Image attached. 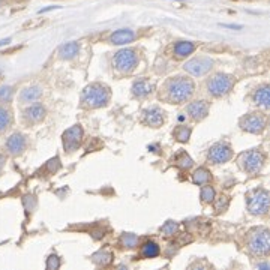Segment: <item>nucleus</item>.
I'll return each instance as SVG.
<instances>
[{"instance_id": "obj_1", "label": "nucleus", "mask_w": 270, "mask_h": 270, "mask_svg": "<svg viewBox=\"0 0 270 270\" xmlns=\"http://www.w3.org/2000/svg\"><path fill=\"white\" fill-rule=\"evenodd\" d=\"M195 93V84L186 75H174L167 78V81L162 84L161 98L168 104H185Z\"/></svg>"}, {"instance_id": "obj_2", "label": "nucleus", "mask_w": 270, "mask_h": 270, "mask_svg": "<svg viewBox=\"0 0 270 270\" xmlns=\"http://www.w3.org/2000/svg\"><path fill=\"white\" fill-rule=\"evenodd\" d=\"M111 90L107 84L102 83H92L89 84L81 95L83 105L87 108H102L110 102Z\"/></svg>"}, {"instance_id": "obj_3", "label": "nucleus", "mask_w": 270, "mask_h": 270, "mask_svg": "<svg viewBox=\"0 0 270 270\" xmlns=\"http://www.w3.org/2000/svg\"><path fill=\"white\" fill-rule=\"evenodd\" d=\"M236 84V78L225 72L213 74L207 81H206V90L212 98H222L233 90Z\"/></svg>"}, {"instance_id": "obj_4", "label": "nucleus", "mask_w": 270, "mask_h": 270, "mask_svg": "<svg viewBox=\"0 0 270 270\" xmlns=\"http://www.w3.org/2000/svg\"><path fill=\"white\" fill-rule=\"evenodd\" d=\"M248 249L254 255L266 257L270 251V233L266 227L252 228L248 233Z\"/></svg>"}, {"instance_id": "obj_5", "label": "nucleus", "mask_w": 270, "mask_h": 270, "mask_svg": "<svg viewBox=\"0 0 270 270\" xmlns=\"http://www.w3.org/2000/svg\"><path fill=\"white\" fill-rule=\"evenodd\" d=\"M140 62V54L134 48H123L116 53L113 59V66L120 74H131L135 71Z\"/></svg>"}, {"instance_id": "obj_6", "label": "nucleus", "mask_w": 270, "mask_h": 270, "mask_svg": "<svg viewBox=\"0 0 270 270\" xmlns=\"http://www.w3.org/2000/svg\"><path fill=\"white\" fill-rule=\"evenodd\" d=\"M246 206L251 215L264 216L269 212V192L263 188L254 189L246 195Z\"/></svg>"}, {"instance_id": "obj_7", "label": "nucleus", "mask_w": 270, "mask_h": 270, "mask_svg": "<svg viewBox=\"0 0 270 270\" xmlns=\"http://www.w3.org/2000/svg\"><path fill=\"white\" fill-rule=\"evenodd\" d=\"M266 164V153L261 149H252L243 152L239 156V165L243 171L249 174H257L263 170Z\"/></svg>"}, {"instance_id": "obj_8", "label": "nucleus", "mask_w": 270, "mask_h": 270, "mask_svg": "<svg viewBox=\"0 0 270 270\" xmlns=\"http://www.w3.org/2000/svg\"><path fill=\"white\" fill-rule=\"evenodd\" d=\"M266 125L267 117L264 113H260V111H252V113L242 116L239 120L240 129L249 134H261L266 129Z\"/></svg>"}, {"instance_id": "obj_9", "label": "nucleus", "mask_w": 270, "mask_h": 270, "mask_svg": "<svg viewBox=\"0 0 270 270\" xmlns=\"http://www.w3.org/2000/svg\"><path fill=\"white\" fill-rule=\"evenodd\" d=\"M213 65H215L213 59H210L207 56H198V57H192L191 60L185 62L183 69H185V72H188L192 77H203L212 71Z\"/></svg>"}, {"instance_id": "obj_10", "label": "nucleus", "mask_w": 270, "mask_h": 270, "mask_svg": "<svg viewBox=\"0 0 270 270\" xmlns=\"http://www.w3.org/2000/svg\"><path fill=\"white\" fill-rule=\"evenodd\" d=\"M84 137V131L81 128V125H74L69 129H66L62 135V143H63V149L68 153H72L78 150V147L81 146V141Z\"/></svg>"}, {"instance_id": "obj_11", "label": "nucleus", "mask_w": 270, "mask_h": 270, "mask_svg": "<svg viewBox=\"0 0 270 270\" xmlns=\"http://www.w3.org/2000/svg\"><path fill=\"white\" fill-rule=\"evenodd\" d=\"M233 156H234L233 147L228 143H224V141L216 143V144H213L207 152V159L213 164H225L231 161Z\"/></svg>"}, {"instance_id": "obj_12", "label": "nucleus", "mask_w": 270, "mask_h": 270, "mask_svg": "<svg viewBox=\"0 0 270 270\" xmlns=\"http://www.w3.org/2000/svg\"><path fill=\"white\" fill-rule=\"evenodd\" d=\"M27 147V138L21 132H15L9 135L5 141V150L11 156H20Z\"/></svg>"}, {"instance_id": "obj_13", "label": "nucleus", "mask_w": 270, "mask_h": 270, "mask_svg": "<svg viewBox=\"0 0 270 270\" xmlns=\"http://www.w3.org/2000/svg\"><path fill=\"white\" fill-rule=\"evenodd\" d=\"M210 104L207 101H192L186 105V114L192 122H201L209 116Z\"/></svg>"}, {"instance_id": "obj_14", "label": "nucleus", "mask_w": 270, "mask_h": 270, "mask_svg": "<svg viewBox=\"0 0 270 270\" xmlns=\"http://www.w3.org/2000/svg\"><path fill=\"white\" fill-rule=\"evenodd\" d=\"M47 116V110L42 104H29V107L24 110L23 117L27 123H39L45 119Z\"/></svg>"}, {"instance_id": "obj_15", "label": "nucleus", "mask_w": 270, "mask_h": 270, "mask_svg": "<svg viewBox=\"0 0 270 270\" xmlns=\"http://www.w3.org/2000/svg\"><path fill=\"white\" fill-rule=\"evenodd\" d=\"M143 114H144V120L143 122H144L147 126H152V128H159V126H162V123L165 122V113L159 107L147 108Z\"/></svg>"}, {"instance_id": "obj_16", "label": "nucleus", "mask_w": 270, "mask_h": 270, "mask_svg": "<svg viewBox=\"0 0 270 270\" xmlns=\"http://www.w3.org/2000/svg\"><path fill=\"white\" fill-rule=\"evenodd\" d=\"M195 48H197V44L192 41H177L173 45V54L176 59L183 60L192 54Z\"/></svg>"}, {"instance_id": "obj_17", "label": "nucleus", "mask_w": 270, "mask_h": 270, "mask_svg": "<svg viewBox=\"0 0 270 270\" xmlns=\"http://www.w3.org/2000/svg\"><path fill=\"white\" fill-rule=\"evenodd\" d=\"M42 96V87L41 86H27L20 92V104L27 105V104H33L36 101H39Z\"/></svg>"}, {"instance_id": "obj_18", "label": "nucleus", "mask_w": 270, "mask_h": 270, "mask_svg": "<svg viewBox=\"0 0 270 270\" xmlns=\"http://www.w3.org/2000/svg\"><path fill=\"white\" fill-rule=\"evenodd\" d=\"M153 89H155V84L150 80H147V78H140V80H137L132 84V95L135 98L141 99V98L149 96L153 92Z\"/></svg>"}, {"instance_id": "obj_19", "label": "nucleus", "mask_w": 270, "mask_h": 270, "mask_svg": "<svg viewBox=\"0 0 270 270\" xmlns=\"http://www.w3.org/2000/svg\"><path fill=\"white\" fill-rule=\"evenodd\" d=\"M135 39V32L131 29H119L116 30L114 33H111L108 42L113 44V45H125V44H129Z\"/></svg>"}, {"instance_id": "obj_20", "label": "nucleus", "mask_w": 270, "mask_h": 270, "mask_svg": "<svg viewBox=\"0 0 270 270\" xmlns=\"http://www.w3.org/2000/svg\"><path fill=\"white\" fill-rule=\"evenodd\" d=\"M252 101L255 102L258 107L269 108V105H270V87L267 84L260 86L255 92H254Z\"/></svg>"}, {"instance_id": "obj_21", "label": "nucleus", "mask_w": 270, "mask_h": 270, "mask_svg": "<svg viewBox=\"0 0 270 270\" xmlns=\"http://www.w3.org/2000/svg\"><path fill=\"white\" fill-rule=\"evenodd\" d=\"M80 48H81V45L80 42H66V44H63L60 48H59V56L60 59L63 60H71L74 59L78 53H80Z\"/></svg>"}, {"instance_id": "obj_22", "label": "nucleus", "mask_w": 270, "mask_h": 270, "mask_svg": "<svg viewBox=\"0 0 270 270\" xmlns=\"http://www.w3.org/2000/svg\"><path fill=\"white\" fill-rule=\"evenodd\" d=\"M192 182L198 186H203V185H207L212 182V173L210 170L204 168V167H200L197 168L194 173H192Z\"/></svg>"}, {"instance_id": "obj_23", "label": "nucleus", "mask_w": 270, "mask_h": 270, "mask_svg": "<svg viewBox=\"0 0 270 270\" xmlns=\"http://www.w3.org/2000/svg\"><path fill=\"white\" fill-rule=\"evenodd\" d=\"M12 111L11 108L5 107V105H0V134L5 132L8 128H11L12 125Z\"/></svg>"}, {"instance_id": "obj_24", "label": "nucleus", "mask_w": 270, "mask_h": 270, "mask_svg": "<svg viewBox=\"0 0 270 270\" xmlns=\"http://www.w3.org/2000/svg\"><path fill=\"white\" fill-rule=\"evenodd\" d=\"M191 134H192V129L186 125H179L177 128H174L173 131V137L179 143H188L191 138Z\"/></svg>"}, {"instance_id": "obj_25", "label": "nucleus", "mask_w": 270, "mask_h": 270, "mask_svg": "<svg viewBox=\"0 0 270 270\" xmlns=\"http://www.w3.org/2000/svg\"><path fill=\"white\" fill-rule=\"evenodd\" d=\"M159 252H161V249L155 242H146L141 246V255L144 258H155L159 255Z\"/></svg>"}, {"instance_id": "obj_26", "label": "nucleus", "mask_w": 270, "mask_h": 270, "mask_svg": "<svg viewBox=\"0 0 270 270\" xmlns=\"http://www.w3.org/2000/svg\"><path fill=\"white\" fill-rule=\"evenodd\" d=\"M140 243V237L134 233H123L122 237H120V245L128 248V249H134L137 248Z\"/></svg>"}, {"instance_id": "obj_27", "label": "nucleus", "mask_w": 270, "mask_h": 270, "mask_svg": "<svg viewBox=\"0 0 270 270\" xmlns=\"http://www.w3.org/2000/svg\"><path fill=\"white\" fill-rule=\"evenodd\" d=\"M174 164H176L177 167H180L182 170H189L191 167L194 165V161L192 158H191L186 152H180L176 158H174Z\"/></svg>"}, {"instance_id": "obj_28", "label": "nucleus", "mask_w": 270, "mask_h": 270, "mask_svg": "<svg viewBox=\"0 0 270 270\" xmlns=\"http://www.w3.org/2000/svg\"><path fill=\"white\" fill-rule=\"evenodd\" d=\"M215 197H216L215 188L210 186V183L203 185V188H201V191H200V198H201V201L206 203V204H210V203L213 201Z\"/></svg>"}, {"instance_id": "obj_29", "label": "nucleus", "mask_w": 270, "mask_h": 270, "mask_svg": "<svg viewBox=\"0 0 270 270\" xmlns=\"http://www.w3.org/2000/svg\"><path fill=\"white\" fill-rule=\"evenodd\" d=\"M212 203L215 204V213H216V215H221V213H224V212L228 209L230 198H228L227 195H219L218 198L215 197Z\"/></svg>"}, {"instance_id": "obj_30", "label": "nucleus", "mask_w": 270, "mask_h": 270, "mask_svg": "<svg viewBox=\"0 0 270 270\" xmlns=\"http://www.w3.org/2000/svg\"><path fill=\"white\" fill-rule=\"evenodd\" d=\"M111 258H113V255H111L110 252L107 251H99L96 254H93L92 255V261L95 264H98V266H107L111 263Z\"/></svg>"}, {"instance_id": "obj_31", "label": "nucleus", "mask_w": 270, "mask_h": 270, "mask_svg": "<svg viewBox=\"0 0 270 270\" xmlns=\"http://www.w3.org/2000/svg\"><path fill=\"white\" fill-rule=\"evenodd\" d=\"M14 87L12 86H8V84H3L0 86V104H8L12 101L14 98Z\"/></svg>"}, {"instance_id": "obj_32", "label": "nucleus", "mask_w": 270, "mask_h": 270, "mask_svg": "<svg viewBox=\"0 0 270 270\" xmlns=\"http://www.w3.org/2000/svg\"><path fill=\"white\" fill-rule=\"evenodd\" d=\"M177 230H179V224L176 221H167L161 228V233L165 237H171V236H174L177 233Z\"/></svg>"}, {"instance_id": "obj_33", "label": "nucleus", "mask_w": 270, "mask_h": 270, "mask_svg": "<svg viewBox=\"0 0 270 270\" xmlns=\"http://www.w3.org/2000/svg\"><path fill=\"white\" fill-rule=\"evenodd\" d=\"M60 258L56 255V254H51V255L47 258V263H45V267L48 269V270H56L60 267Z\"/></svg>"}, {"instance_id": "obj_34", "label": "nucleus", "mask_w": 270, "mask_h": 270, "mask_svg": "<svg viewBox=\"0 0 270 270\" xmlns=\"http://www.w3.org/2000/svg\"><path fill=\"white\" fill-rule=\"evenodd\" d=\"M5 165H6V155L0 150V173H2V170L5 168Z\"/></svg>"}, {"instance_id": "obj_35", "label": "nucleus", "mask_w": 270, "mask_h": 270, "mask_svg": "<svg viewBox=\"0 0 270 270\" xmlns=\"http://www.w3.org/2000/svg\"><path fill=\"white\" fill-rule=\"evenodd\" d=\"M222 27H228V29H236V30H240L243 29V26H239V24H221Z\"/></svg>"}, {"instance_id": "obj_36", "label": "nucleus", "mask_w": 270, "mask_h": 270, "mask_svg": "<svg viewBox=\"0 0 270 270\" xmlns=\"http://www.w3.org/2000/svg\"><path fill=\"white\" fill-rule=\"evenodd\" d=\"M53 9H60V6H48V8H42V9L39 11V14H45V12H50V11H53Z\"/></svg>"}, {"instance_id": "obj_37", "label": "nucleus", "mask_w": 270, "mask_h": 270, "mask_svg": "<svg viewBox=\"0 0 270 270\" xmlns=\"http://www.w3.org/2000/svg\"><path fill=\"white\" fill-rule=\"evenodd\" d=\"M11 42V38H5V39H2L0 41V47H3V45H8Z\"/></svg>"}, {"instance_id": "obj_38", "label": "nucleus", "mask_w": 270, "mask_h": 270, "mask_svg": "<svg viewBox=\"0 0 270 270\" xmlns=\"http://www.w3.org/2000/svg\"><path fill=\"white\" fill-rule=\"evenodd\" d=\"M267 267H269L267 263H264V264H258V269H267Z\"/></svg>"}, {"instance_id": "obj_39", "label": "nucleus", "mask_w": 270, "mask_h": 270, "mask_svg": "<svg viewBox=\"0 0 270 270\" xmlns=\"http://www.w3.org/2000/svg\"><path fill=\"white\" fill-rule=\"evenodd\" d=\"M0 3H2V0H0Z\"/></svg>"}]
</instances>
